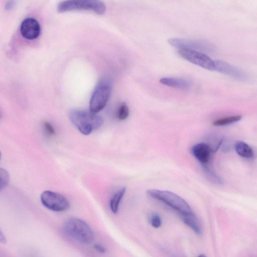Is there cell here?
Instances as JSON below:
<instances>
[{
	"label": "cell",
	"instance_id": "cell-14",
	"mask_svg": "<svg viewBox=\"0 0 257 257\" xmlns=\"http://www.w3.org/2000/svg\"><path fill=\"white\" fill-rule=\"evenodd\" d=\"M126 191L125 187H122L115 192L110 198L109 207L114 214H116L119 210V204Z\"/></svg>",
	"mask_w": 257,
	"mask_h": 257
},
{
	"label": "cell",
	"instance_id": "cell-10",
	"mask_svg": "<svg viewBox=\"0 0 257 257\" xmlns=\"http://www.w3.org/2000/svg\"><path fill=\"white\" fill-rule=\"evenodd\" d=\"M215 70L239 80L247 78L246 73L239 68L223 61L215 60Z\"/></svg>",
	"mask_w": 257,
	"mask_h": 257
},
{
	"label": "cell",
	"instance_id": "cell-8",
	"mask_svg": "<svg viewBox=\"0 0 257 257\" xmlns=\"http://www.w3.org/2000/svg\"><path fill=\"white\" fill-rule=\"evenodd\" d=\"M168 42L172 46L179 49H185L210 52L214 49L212 45L201 40L171 38L168 40Z\"/></svg>",
	"mask_w": 257,
	"mask_h": 257
},
{
	"label": "cell",
	"instance_id": "cell-12",
	"mask_svg": "<svg viewBox=\"0 0 257 257\" xmlns=\"http://www.w3.org/2000/svg\"><path fill=\"white\" fill-rule=\"evenodd\" d=\"M184 223L196 234L200 235L202 232L201 224L194 212L181 217Z\"/></svg>",
	"mask_w": 257,
	"mask_h": 257
},
{
	"label": "cell",
	"instance_id": "cell-13",
	"mask_svg": "<svg viewBox=\"0 0 257 257\" xmlns=\"http://www.w3.org/2000/svg\"><path fill=\"white\" fill-rule=\"evenodd\" d=\"M162 84L179 89H186L189 87L190 83L184 79L174 77H164L160 79Z\"/></svg>",
	"mask_w": 257,
	"mask_h": 257
},
{
	"label": "cell",
	"instance_id": "cell-20",
	"mask_svg": "<svg viewBox=\"0 0 257 257\" xmlns=\"http://www.w3.org/2000/svg\"><path fill=\"white\" fill-rule=\"evenodd\" d=\"M10 180L9 173L5 169H0V188L2 190L8 184Z\"/></svg>",
	"mask_w": 257,
	"mask_h": 257
},
{
	"label": "cell",
	"instance_id": "cell-3",
	"mask_svg": "<svg viewBox=\"0 0 257 257\" xmlns=\"http://www.w3.org/2000/svg\"><path fill=\"white\" fill-rule=\"evenodd\" d=\"M148 195L159 200L179 213L181 217L193 212L188 203L174 192L156 189L148 190Z\"/></svg>",
	"mask_w": 257,
	"mask_h": 257
},
{
	"label": "cell",
	"instance_id": "cell-22",
	"mask_svg": "<svg viewBox=\"0 0 257 257\" xmlns=\"http://www.w3.org/2000/svg\"><path fill=\"white\" fill-rule=\"evenodd\" d=\"M43 127L44 131L46 133V134L50 136H52L55 135V132L54 127L53 125L48 121H45L43 122Z\"/></svg>",
	"mask_w": 257,
	"mask_h": 257
},
{
	"label": "cell",
	"instance_id": "cell-5",
	"mask_svg": "<svg viewBox=\"0 0 257 257\" xmlns=\"http://www.w3.org/2000/svg\"><path fill=\"white\" fill-rule=\"evenodd\" d=\"M111 91L110 83L106 81H101L95 88L89 102V109L97 113L105 106Z\"/></svg>",
	"mask_w": 257,
	"mask_h": 257
},
{
	"label": "cell",
	"instance_id": "cell-19",
	"mask_svg": "<svg viewBox=\"0 0 257 257\" xmlns=\"http://www.w3.org/2000/svg\"><path fill=\"white\" fill-rule=\"evenodd\" d=\"M129 115V109L125 103H121L119 105L117 112V117L118 119L123 120L126 119Z\"/></svg>",
	"mask_w": 257,
	"mask_h": 257
},
{
	"label": "cell",
	"instance_id": "cell-16",
	"mask_svg": "<svg viewBox=\"0 0 257 257\" xmlns=\"http://www.w3.org/2000/svg\"><path fill=\"white\" fill-rule=\"evenodd\" d=\"M223 138L216 135H209L206 139L205 142L209 146L212 153H215L217 151L221 145Z\"/></svg>",
	"mask_w": 257,
	"mask_h": 257
},
{
	"label": "cell",
	"instance_id": "cell-15",
	"mask_svg": "<svg viewBox=\"0 0 257 257\" xmlns=\"http://www.w3.org/2000/svg\"><path fill=\"white\" fill-rule=\"evenodd\" d=\"M235 150L239 156L243 158H250L253 156L252 149L243 142H237L235 145Z\"/></svg>",
	"mask_w": 257,
	"mask_h": 257
},
{
	"label": "cell",
	"instance_id": "cell-6",
	"mask_svg": "<svg viewBox=\"0 0 257 257\" xmlns=\"http://www.w3.org/2000/svg\"><path fill=\"white\" fill-rule=\"evenodd\" d=\"M40 200L46 208L55 212L64 211L70 207V203L65 196L50 190L43 192Z\"/></svg>",
	"mask_w": 257,
	"mask_h": 257
},
{
	"label": "cell",
	"instance_id": "cell-24",
	"mask_svg": "<svg viewBox=\"0 0 257 257\" xmlns=\"http://www.w3.org/2000/svg\"><path fill=\"white\" fill-rule=\"evenodd\" d=\"M16 5V2L14 1H8L6 4V9L8 11L11 10Z\"/></svg>",
	"mask_w": 257,
	"mask_h": 257
},
{
	"label": "cell",
	"instance_id": "cell-17",
	"mask_svg": "<svg viewBox=\"0 0 257 257\" xmlns=\"http://www.w3.org/2000/svg\"><path fill=\"white\" fill-rule=\"evenodd\" d=\"M204 173L210 181L216 184H221V179L216 175L212 169L207 164L201 165Z\"/></svg>",
	"mask_w": 257,
	"mask_h": 257
},
{
	"label": "cell",
	"instance_id": "cell-9",
	"mask_svg": "<svg viewBox=\"0 0 257 257\" xmlns=\"http://www.w3.org/2000/svg\"><path fill=\"white\" fill-rule=\"evenodd\" d=\"M20 30L24 38L32 40L39 37L41 28L39 23L36 19L29 18L25 19L22 22Z\"/></svg>",
	"mask_w": 257,
	"mask_h": 257
},
{
	"label": "cell",
	"instance_id": "cell-4",
	"mask_svg": "<svg viewBox=\"0 0 257 257\" xmlns=\"http://www.w3.org/2000/svg\"><path fill=\"white\" fill-rule=\"evenodd\" d=\"M58 11L63 13L75 10L91 11L98 15L105 12V4L100 1H65L60 2L57 7Z\"/></svg>",
	"mask_w": 257,
	"mask_h": 257
},
{
	"label": "cell",
	"instance_id": "cell-1",
	"mask_svg": "<svg viewBox=\"0 0 257 257\" xmlns=\"http://www.w3.org/2000/svg\"><path fill=\"white\" fill-rule=\"evenodd\" d=\"M69 117L73 124L84 135H88L98 130L103 123L100 116L90 111L72 109Z\"/></svg>",
	"mask_w": 257,
	"mask_h": 257
},
{
	"label": "cell",
	"instance_id": "cell-2",
	"mask_svg": "<svg viewBox=\"0 0 257 257\" xmlns=\"http://www.w3.org/2000/svg\"><path fill=\"white\" fill-rule=\"evenodd\" d=\"M63 229L69 238L83 244L91 243L94 238V233L91 227L78 218L67 219L63 224Z\"/></svg>",
	"mask_w": 257,
	"mask_h": 257
},
{
	"label": "cell",
	"instance_id": "cell-23",
	"mask_svg": "<svg viewBox=\"0 0 257 257\" xmlns=\"http://www.w3.org/2000/svg\"><path fill=\"white\" fill-rule=\"evenodd\" d=\"M94 248L100 253H105L106 251V248L103 245L100 244H95Z\"/></svg>",
	"mask_w": 257,
	"mask_h": 257
},
{
	"label": "cell",
	"instance_id": "cell-7",
	"mask_svg": "<svg viewBox=\"0 0 257 257\" xmlns=\"http://www.w3.org/2000/svg\"><path fill=\"white\" fill-rule=\"evenodd\" d=\"M179 55L186 60L209 70H215V62L207 55L198 51L190 49H179Z\"/></svg>",
	"mask_w": 257,
	"mask_h": 257
},
{
	"label": "cell",
	"instance_id": "cell-11",
	"mask_svg": "<svg viewBox=\"0 0 257 257\" xmlns=\"http://www.w3.org/2000/svg\"><path fill=\"white\" fill-rule=\"evenodd\" d=\"M191 152L201 165L208 164L212 153L205 143H199L194 145L191 148Z\"/></svg>",
	"mask_w": 257,
	"mask_h": 257
},
{
	"label": "cell",
	"instance_id": "cell-21",
	"mask_svg": "<svg viewBox=\"0 0 257 257\" xmlns=\"http://www.w3.org/2000/svg\"><path fill=\"white\" fill-rule=\"evenodd\" d=\"M151 225L154 228H159L162 224L161 217L157 213L153 214L150 219Z\"/></svg>",
	"mask_w": 257,
	"mask_h": 257
},
{
	"label": "cell",
	"instance_id": "cell-18",
	"mask_svg": "<svg viewBox=\"0 0 257 257\" xmlns=\"http://www.w3.org/2000/svg\"><path fill=\"white\" fill-rule=\"evenodd\" d=\"M241 117L242 116L240 115L223 117L215 120L213 124L215 126L226 125L239 121Z\"/></svg>",
	"mask_w": 257,
	"mask_h": 257
},
{
	"label": "cell",
	"instance_id": "cell-25",
	"mask_svg": "<svg viewBox=\"0 0 257 257\" xmlns=\"http://www.w3.org/2000/svg\"><path fill=\"white\" fill-rule=\"evenodd\" d=\"M0 240H1V241L3 243H6V240H7L5 236L3 234L2 230H1V232H0Z\"/></svg>",
	"mask_w": 257,
	"mask_h": 257
},
{
	"label": "cell",
	"instance_id": "cell-26",
	"mask_svg": "<svg viewBox=\"0 0 257 257\" xmlns=\"http://www.w3.org/2000/svg\"><path fill=\"white\" fill-rule=\"evenodd\" d=\"M197 257H206V256L204 254H200L199 255H198Z\"/></svg>",
	"mask_w": 257,
	"mask_h": 257
}]
</instances>
